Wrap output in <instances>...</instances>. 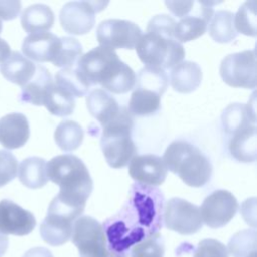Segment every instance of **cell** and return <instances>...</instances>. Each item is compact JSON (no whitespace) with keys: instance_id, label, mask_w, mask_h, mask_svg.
Returning <instances> with one entry per match:
<instances>
[{"instance_id":"cell-1","label":"cell","mask_w":257,"mask_h":257,"mask_svg":"<svg viewBox=\"0 0 257 257\" xmlns=\"http://www.w3.org/2000/svg\"><path fill=\"white\" fill-rule=\"evenodd\" d=\"M164 204L159 188L133 184L120 210L102 225L108 249L127 257L134 245L159 233L163 226Z\"/></svg>"},{"instance_id":"cell-2","label":"cell","mask_w":257,"mask_h":257,"mask_svg":"<svg viewBox=\"0 0 257 257\" xmlns=\"http://www.w3.org/2000/svg\"><path fill=\"white\" fill-rule=\"evenodd\" d=\"M75 68L89 85L100 84L112 93H126L135 87L136 73L114 50L97 46L77 61Z\"/></svg>"},{"instance_id":"cell-3","label":"cell","mask_w":257,"mask_h":257,"mask_svg":"<svg viewBox=\"0 0 257 257\" xmlns=\"http://www.w3.org/2000/svg\"><path fill=\"white\" fill-rule=\"evenodd\" d=\"M176 23V20L167 14H159L151 18L147 33L142 35L135 47L139 58L147 66L165 70L183 61L185 49L174 37Z\"/></svg>"},{"instance_id":"cell-4","label":"cell","mask_w":257,"mask_h":257,"mask_svg":"<svg viewBox=\"0 0 257 257\" xmlns=\"http://www.w3.org/2000/svg\"><path fill=\"white\" fill-rule=\"evenodd\" d=\"M162 159L167 170L178 175L190 187H203L211 179L212 165L209 159L189 142H172Z\"/></svg>"},{"instance_id":"cell-5","label":"cell","mask_w":257,"mask_h":257,"mask_svg":"<svg viewBox=\"0 0 257 257\" xmlns=\"http://www.w3.org/2000/svg\"><path fill=\"white\" fill-rule=\"evenodd\" d=\"M47 178L59 186V194L86 203L93 182L84 163L71 154L59 155L46 164Z\"/></svg>"},{"instance_id":"cell-6","label":"cell","mask_w":257,"mask_h":257,"mask_svg":"<svg viewBox=\"0 0 257 257\" xmlns=\"http://www.w3.org/2000/svg\"><path fill=\"white\" fill-rule=\"evenodd\" d=\"M102 127L100 148L107 164L114 169L125 167L137 152L132 139V113L126 107H121L117 116Z\"/></svg>"},{"instance_id":"cell-7","label":"cell","mask_w":257,"mask_h":257,"mask_svg":"<svg viewBox=\"0 0 257 257\" xmlns=\"http://www.w3.org/2000/svg\"><path fill=\"white\" fill-rule=\"evenodd\" d=\"M71 240L79 257H121L108 249L102 225L90 216H80L75 220Z\"/></svg>"},{"instance_id":"cell-8","label":"cell","mask_w":257,"mask_h":257,"mask_svg":"<svg viewBox=\"0 0 257 257\" xmlns=\"http://www.w3.org/2000/svg\"><path fill=\"white\" fill-rule=\"evenodd\" d=\"M220 74L224 82L230 86L255 88V50H244L225 56L220 65Z\"/></svg>"},{"instance_id":"cell-9","label":"cell","mask_w":257,"mask_h":257,"mask_svg":"<svg viewBox=\"0 0 257 257\" xmlns=\"http://www.w3.org/2000/svg\"><path fill=\"white\" fill-rule=\"evenodd\" d=\"M103 1H70L65 3L59 13L61 27L67 33L82 35L91 30L95 23V13L104 9Z\"/></svg>"},{"instance_id":"cell-10","label":"cell","mask_w":257,"mask_h":257,"mask_svg":"<svg viewBox=\"0 0 257 257\" xmlns=\"http://www.w3.org/2000/svg\"><path fill=\"white\" fill-rule=\"evenodd\" d=\"M163 221L167 229L181 235L195 234L203 227L200 208L181 198H172L166 203Z\"/></svg>"},{"instance_id":"cell-11","label":"cell","mask_w":257,"mask_h":257,"mask_svg":"<svg viewBox=\"0 0 257 257\" xmlns=\"http://www.w3.org/2000/svg\"><path fill=\"white\" fill-rule=\"evenodd\" d=\"M142 35L143 31L135 22L123 19L103 20L96 29V37L100 46L112 50L135 48Z\"/></svg>"},{"instance_id":"cell-12","label":"cell","mask_w":257,"mask_h":257,"mask_svg":"<svg viewBox=\"0 0 257 257\" xmlns=\"http://www.w3.org/2000/svg\"><path fill=\"white\" fill-rule=\"evenodd\" d=\"M239 204L227 190H217L207 196L200 208L203 223L212 229L227 225L236 215Z\"/></svg>"},{"instance_id":"cell-13","label":"cell","mask_w":257,"mask_h":257,"mask_svg":"<svg viewBox=\"0 0 257 257\" xmlns=\"http://www.w3.org/2000/svg\"><path fill=\"white\" fill-rule=\"evenodd\" d=\"M216 2L194 1L191 10L176 23L174 37L180 42H187L202 36L214 14Z\"/></svg>"},{"instance_id":"cell-14","label":"cell","mask_w":257,"mask_h":257,"mask_svg":"<svg viewBox=\"0 0 257 257\" xmlns=\"http://www.w3.org/2000/svg\"><path fill=\"white\" fill-rule=\"evenodd\" d=\"M35 226L36 220L31 212L10 200L0 201V233L25 236L31 233Z\"/></svg>"},{"instance_id":"cell-15","label":"cell","mask_w":257,"mask_h":257,"mask_svg":"<svg viewBox=\"0 0 257 257\" xmlns=\"http://www.w3.org/2000/svg\"><path fill=\"white\" fill-rule=\"evenodd\" d=\"M128 173L136 183L157 187L165 182L168 170L161 157L148 154L135 156L130 162Z\"/></svg>"},{"instance_id":"cell-16","label":"cell","mask_w":257,"mask_h":257,"mask_svg":"<svg viewBox=\"0 0 257 257\" xmlns=\"http://www.w3.org/2000/svg\"><path fill=\"white\" fill-rule=\"evenodd\" d=\"M60 46V37L51 32L28 34L22 43V52L26 58L37 62H52Z\"/></svg>"},{"instance_id":"cell-17","label":"cell","mask_w":257,"mask_h":257,"mask_svg":"<svg viewBox=\"0 0 257 257\" xmlns=\"http://www.w3.org/2000/svg\"><path fill=\"white\" fill-rule=\"evenodd\" d=\"M29 135V123L24 114L12 112L0 118V144L4 148H21L28 141Z\"/></svg>"},{"instance_id":"cell-18","label":"cell","mask_w":257,"mask_h":257,"mask_svg":"<svg viewBox=\"0 0 257 257\" xmlns=\"http://www.w3.org/2000/svg\"><path fill=\"white\" fill-rule=\"evenodd\" d=\"M74 221L47 210L46 217L40 224L39 232L44 242L51 246H61L72 236Z\"/></svg>"},{"instance_id":"cell-19","label":"cell","mask_w":257,"mask_h":257,"mask_svg":"<svg viewBox=\"0 0 257 257\" xmlns=\"http://www.w3.org/2000/svg\"><path fill=\"white\" fill-rule=\"evenodd\" d=\"M86 106L90 114L102 126L113 120L121 109L115 98L102 88H95L88 93L86 96Z\"/></svg>"},{"instance_id":"cell-20","label":"cell","mask_w":257,"mask_h":257,"mask_svg":"<svg viewBox=\"0 0 257 257\" xmlns=\"http://www.w3.org/2000/svg\"><path fill=\"white\" fill-rule=\"evenodd\" d=\"M35 69L36 65L18 51H12L0 64L1 74L21 87L32 78Z\"/></svg>"},{"instance_id":"cell-21","label":"cell","mask_w":257,"mask_h":257,"mask_svg":"<svg viewBox=\"0 0 257 257\" xmlns=\"http://www.w3.org/2000/svg\"><path fill=\"white\" fill-rule=\"evenodd\" d=\"M170 80L174 90L181 93H190L201 84V67L193 61H182L172 68Z\"/></svg>"},{"instance_id":"cell-22","label":"cell","mask_w":257,"mask_h":257,"mask_svg":"<svg viewBox=\"0 0 257 257\" xmlns=\"http://www.w3.org/2000/svg\"><path fill=\"white\" fill-rule=\"evenodd\" d=\"M221 118L225 134L229 137L243 128L256 125L255 109L251 104L232 103L224 109Z\"/></svg>"},{"instance_id":"cell-23","label":"cell","mask_w":257,"mask_h":257,"mask_svg":"<svg viewBox=\"0 0 257 257\" xmlns=\"http://www.w3.org/2000/svg\"><path fill=\"white\" fill-rule=\"evenodd\" d=\"M256 125H251L230 137L228 148L234 159L249 163L256 161Z\"/></svg>"},{"instance_id":"cell-24","label":"cell","mask_w":257,"mask_h":257,"mask_svg":"<svg viewBox=\"0 0 257 257\" xmlns=\"http://www.w3.org/2000/svg\"><path fill=\"white\" fill-rule=\"evenodd\" d=\"M52 83L53 80L49 70L42 65H36L32 78L21 87L20 101L42 105L44 94Z\"/></svg>"},{"instance_id":"cell-25","label":"cell","mask_w":257,"mask_h":257,"mask_svg":"<svg viewBox=\"0 0 257 257\" xmlns=\"http://www.w3.org/2000/svg\"><path fill=\"white\" fill-rule=\"evenodd\" d=\"M20 21L22 28L29 34L45 32L53 26L54 13L45 4H32L23 10Z\"/></svg>"},{"instance_id":"cell-26","label":"cell","mask_w":257,"mask_h":257,"mask_svg":"<svg viewBox=\"0 0 257 257\" xmlns=\"http://www.w3.org/2000/svg\"><path fill=\"white\" fill-rule=\"evenodd\" d=\"M18 179L30 189H39L45 186L48 181L45 160L39 157L24 159L18 167Z\"/></svg>"},{"instance_id":"cell-27","label":"cell","mask_w":257,"mask_h":257,"mask_svg":"<svg viewBox=\"0 0 257 257\" xmlns=\"http://www.w3.org/2000/svg\"><path fill=\"white\" fill-rule=\"evenodd\" d=\"M42 105L56 116H66L73 112L75 107L74 96L54 82L46 90Z\"/></svg>"},{"instance_id":"cell-28","label":"cell","mask_w":257,"mask_h":257,"mask_svg":"<svg viewBox=\"0 0 257 257\" xmlns=\"http://www.w3.org/2000/svg\"><path fill=\"white\" fill-rule=\"evenodd\" d=\"M128 102V111L132 115L147 116L156 113L161 107V96L159 93L141 87H134Z\"/></svg>"},{"instance_id":"cell-29","label":"cell","mask_w":257,"mask_h":257,"mask_svg":"<svg viewBox=\"0 0 257 257\" xmlns=\"http://www.w3.org/2000/svg\"><path fill=\"white\" fill-rule=\"evenodd\" d=\"M209 34L219 43H228L234 40L238 35L234 26V13L229 10L214 12L209 22Z\"/></svg>"},{"instance_id":"cell-30","label":"cell","mask_w":257,"mask_h":257,"mask_svg":"<svg viewBox=\"0 0 257 257\" xmlns=\"http://www.w3.org/2000/svg\"><path fill=\"white\" fill-rule=\"evenodd\" d=\"M54 141L60 150L72 152L81 145L83 141V130L74 120H62L55 128Z\"/></svg>"},{"instance_id":"cell-31","label":"cell","mask_w":257,"mask_h":257,"mask_svg":"<svg viewBox=\"0 0 257 257\" xmlns=\"http://www.w3.org/2000/svg\"><path fill=\"white\" fill-rule=\"evenodd\" d=\"M169 84V77L162 68L154 66H144L136 76L135 87L153 90L160 95L166 91Z\"/></svg>"},{"instance_id":"cell-32","label":"cell","mask_w":257,"mask_h":257,"mask_svg":"<svg viewBox=\"0 0 257 257\" xmlns=\"http://www.w3.org/2000/svg\"><path fill=\"white\" fill-rule=\"evenodd\" d=\"M54 83L67 90L74 97L84 96L90 87L75 67L62 68L56 72Z\"/></svg>"},{"instance_id":"cell-33","label":"cell","mask_w":257,"mask_h":257,"mask_svg":"<svg viewBox=\"0 0 257 257\" xmlns=\"http://www.w3.org/2000/svg\"><path fill=\"white\" fill-rule=\"evenodd\" d=\"M82 56V47L76 38L60 37V46L58 52L52 61L57 67L70 68L77 64V61Z\"/></svg>"},{"instance_id":"cell-34","label":"cell","mask_w":257,"mask_h":257,"mask_svg":"<svg viewBox=\"0 0 257 257\" xmlns=\"http://www.w3.org/2000/svg\"><path fill=\"white\" fill-rule=\"evenodd\" d=\"M227 251L233 257H247L256 252V230L247 229L236 233L230 239Z\"/></svg>"},{"instance_id":"cell-35","label":"cell","mask_w":257,"mask_h":257,"mask_svg":"<svg viewBox=\"0 0 257 257\" xmlns=\"http://www.w3.org/2000/svg\"><path fill=\"white\" fill-rule=\"evenodd\" d=\"M256 1H247L234 14V26L237 32L248 36H256Z\"/></svg>"},{"instance_id":"cell-36","label":"cell","mask_w":257,"mask_h":257,"mask_svg":"<svg viewBox=\"0 0 257 257\" xmlns=\"http://www.w3.org/2000/svg\"><path fill=\"white\" fill-rule=\"evenodd\" d=\"M165 243L162 235L157 233L134 245L130 257H164Z\"/></svg>"},{"instance_id":"cell-37","label":"cell","mask_w":257,"mask_h":257,"mask_svg":"<svg viewBox=\"0 0 257 257\" xmlns=\"http://www.w3.org/2000/svg\"><path fill=\"white\" fill-rule=\"evenodd\" d=\"M18 163L9 151H0V188L11 182L17 174Z\"/></svg>"},{"instance_id":"cell-38","label":"cell","mask_w":257,"mask_h":257,"mask_svg":"<svg viewBox=\"0 0 257 257\" xmlns=\"http://www.w3.org/2000/svg\"><path fill=\"white\" fill-rule=\"evenodd\" d=\"M194 257H229L226 246L215 239H204L195 250Z\"/></svg>"},{"instance_id":"cell-39","label":"cell","mask_w":257,"mask_h":257,"mask_svg":"<svg viewBox=\"0 0 257 257\" xmlns=\"http://www.w3.org/2000/svg\"><path fill=\"white\" fill-rule=\"evenodd\" d=\"M20 9V1H0V20H11L16 18Z\"/></svg>"},{"instance_id":"cell-40","label":"cell","mask_w":257,"mask_h":257,"mask_svg":"<svg viewBox=\"0 0 257 257\" xmlns=\"http://www.w3.org/2000/svg\"><path fill=\"white\" fill-rule=\"evenodd\" d=\"M22 257H53V255L44 247H34L26 251Z\"/></svg>"},{"instance_id":"cell-41","label":"cell","mask_w":257,"mask_h":257,"mask_svg":"<svg viewBox=\"0 0 257 257\" xmlns=\"http://www.w3.org/2000/svg\"><path fill=\"white\" fill-rule=\"evenodd\" d=\"M10 53L11 51L9 44L4 39L0 38V63L4 61L9 56Z\"/></svg>"},{"instance_id":"cell-42","label":"cell","mask_w":257,"mask_h":257,"mask_svg":"<svg viewBox=\"0 0 257 257\" xmlns=\"http://www.w3.org/2000/svg\"><path fill=\"white\" fill-rule=\"evenodd\" d=\"M247 257H256V252H254V253L250 254V255H249V256H247Z\"/></svg>"},{"instance_id":"cell-43","label":"cell","mask_w":257,"mask_h":257,"mask_svg":"<svg viewBox=\"0 0 257 257\" xmlns=\"http://www.w3.org/2000/svg\"><path fill=\"white\" fill-rule=\"evenodd\" d=\"M1 30H2V21L0 20V32H1Z\"/></svg>"}]
</instances>
